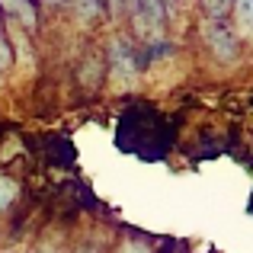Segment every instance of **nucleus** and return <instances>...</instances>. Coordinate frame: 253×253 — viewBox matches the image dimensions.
<instances>
[{"instance_id":"nucleus-1","label":"nucleus","mask_w":253,"mask_h":253,"mask_svg":"<svg viewBox=\"0 0 253 253\" xmlns=\"http://www.w3.org/2000/svg\"><path fill=\"white\" fill-rule=\"evenodd\" d=\"M131 19H135V29L141 39L154 42L164 36V26H167V6L164 0H135L131 6Z\"/></svg>"},{"instance_id":"nucleus-2","label":"nucleus","mask_w":253,"mask_h":253,"mask_svg":"<svg viewBox=\"0 0 253 253\" xmlns=\"http://www.w3.org/2000/svg\"><path fill=\"white\" fill-rule=\"evenodd\" d=\"M205 42H209V48L215 51L218 61H234L237 51H241L237 36L224 23H215V19H209V26H205Z\"/></svg>"},{"instance_id":"nucleus-3","label":"nucleus","mask_w":253,"mask_h":253,"mask_svg":"<svg viewBox=\"0 0 253 253\" xmlns=\"http://www.w3.org/2000/svg\"><path fill=\"white\" fill-rule=\"evenodd\" d=\"M0 13H3L6 26H16V29H23V32L39 29L36 0H0Z\"/></svg>"},{"instance_id":"nucleus-4","label":"nucleus","mask_w":253,"mask_h":253,"mask_svg":"<svg viewBox=\"0 0 253 253\" xmlns=\"http://www.w3.org/2000/svg\"><path fill=\"white\" fill-rule=\"evenodd\" d=\"M234 23L241 29V36L253 39V0H234Z\"/></svg>"},{"instance_id":"nucleus-5","label":"nucleus","mask_w":253,"mask_h":253,"mask_svg":"<svg viewBox=\"0 0 253 253\" xmlns=\"http://www.w3.org/2000/svg\"><path fill=\"white\" fill-rule=\"evenodd\" d=\"M13 68H16V48H13L10 32H6V36H0V84L10 77Z\"/></svg>"},{"instance_id":"nucleus-6","label":"nucleus","mask_w":253,"mask_h":253,"mask_svg":"<svg viewBox=\"0 0 253 253\" xmlns=\"http://www.w3.org/2000/svg\"><path fill=\"white\" fill-rule=\"evenodd\" d=\"M19 199V186L13 176H6V173H0V211H6L13 202Z\"/></svg>"},{"instance_id":"nucleus-7","label":"nucleus","mask_w":253,"mask_h":253,"mask_svg":"<svg viewBox=\"0 0 253 253\" xmlns=\"http://www.w3.org/2000/svg\"><path fill=\"white\" fill-rule=\"evenodd\" d=\"M71 3H74L77 16H84V19H96L106 10V0H71Z\"/></svg>"},{"instance_id":"nucleus-8","label":"nucleus","mask_w":253,"mask_h":253,"mask_svg":"<svg viewBox=\"0 0 253 253\" xmlns=\"http://www.w3.org/2000/svg\"><path fill=\"white\" fill-rule=\"evenodd\" d=\"M119 253H154V250L144 247V244H135V241H131V244H125V247L119 250Z\"/></svg>"},{"instance_id":"nucleus-9","label":"nucleus","mask_w":253,"mask_h":253,"mask_svg":"<svg viewBox=\"0 0 253 253\" xmlns=\"http://www.w3.org/2000/svg\"><path fill=\"white\" fill-rule=\"evenodd\" d=\"M68 3V0H36V6H61Z\"/></svg>"},{"instance_id":"nucleus-10","label":"nucleus","mask_w":253,"mask_h":253,"mask_svg":"<svg viewBox=\"0 0 253 253\" xmlns=\"http://www.w3.org/2000/svg\"><path fill=\"white\" fill-rule=\"evenodd\" d=\"M10 32V26H6V19H3V13H0V36H6Z\"/></svg>"},{"instance_id":"nucleus-11","label":"nucleus","mask_w":253,"mask_h":253,"mask_svg":"<svg viewBox=\"0 0 253 253\" xmlns=\"http://www.w3.org/2000/svg\"><path fill=\"white\" fill-rule=\"evenodd\" d=\"M125 6H135V0H125Z\"/></svg>"},{"instance_id":"nucleus-12","label":"nucleus","mask_w":253,"mask_h":253,"mask_svg":"<svg viewBox=\"0 0 253 253\" xmlns=\"http://www.w3.org/2000/svg\"><path fill=\"white\" fill-rule=\"evenodd\" d=\"M106 3H109V0H106ZM112 3H125V0H112Z\"/></svg>"}]
</instances>
